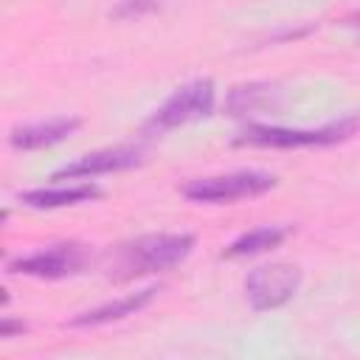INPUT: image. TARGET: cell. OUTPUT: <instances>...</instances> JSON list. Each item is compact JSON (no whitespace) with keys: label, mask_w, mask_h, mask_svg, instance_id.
<instances>
[{"label":"cell","mask_w":360,"mask_h":360,"mask_svg":"<svg viewBox=\"0 0 360 360\" xmlns=\"http://www.w3.org/2000/svg\"><path fill=\"white\" fill-rule=\"evenodd\" d=\"M360 129V115H346L340 121H332L318 129H287V127H264L250 124L239 132L236 143L250 146H273V149H298V146H332L346 138H352Z\"/></svg>","instance_id":"obj_2"},{"label":"cell","mask_w":360,"mask_h":360,"mask_svg":"<svg viewBox=\"0 0 360 360\" xmlns=\"http://www.w3.org/2000/svg\"><path fill=\"white\" fill-rule=\"evenodd\" d=\"M287 236V228H276V225H264V228H253L248 233H242L239 239H233L228 248H225V256H256V253H264L276 245H281Z\"/></svg>","instance_id":"obj_11"},{"label":"cell","mask_w":360,"mask_h":360,"mask_svg":"<svg viewBox=\"0 0 360 360\" xmlns=\"http://www.w3.org/2000/svg\"><path fill=\"white\" fill-rule=\"evenodd\" d=\"M298 287H301V270L287 262L253 267L245 278V292L256 312L284 307L298 292Z\"/></svg>","instance_id":"obj_5"},{"label":"cell","mask_w":360,"mask_h":360,"mask_svg":"<svg viewBox=\"0 0 360 360\" xmlns=\"http://www.w3.org/2000/svg\"><path fill=\"white\" fill-rule=\"evenodd\" d=\"M158 6H160L158 0H121L112 14L115 17H141L146 11H155Z\"/></svg>","instance_id":"obj_13"},{"label":"cell","mask_w":360,"mask_h":360,"mask_svg":"<svg viewBox=\"0 0 360 360\" xmlns=\"http://www.w3.org/2000/svg\"><path fill=\"white\" fill-rule=\"evenodd\" d=\"M93 197H98V188L90 183H82V186H62V188H34L22 194V202L31 208H62V205H76Z\"/></svg>","instance_id":"obj_10"},{"label":"cell","mask_w":360,"mask_h":360,"mask_svg":"<svg viewBox=\"0 0 360 360\" xmlns=\"http://www.w3.org/2000/svg\"><path fill=\"white\" fill-rule=\"evenodd\" d=\"M194 250L191 233H146L135 242H127L118 250V267L124 276L160 273L180 264Z\"/></svg>","instance_id":"obj_1"},{"label":"cell","mask_w":360,"mask_h":360,"mask_svg":"<svg viewBox=\"0 0 360 360\" xmlns=\"http://www.w3.org/2000/svg\"><path fill=\"white\" fill-rule=\"evenodd\" d=\"M141 163L138 149H127V146H115V149H101V152H90L82 155L73 163H65L62 169L53 172V180H65V177H98V174H110V172H124Z\"/></svg>","instance_id":"obj_7"},{"label":"cell","mask_w":360,"mask_h":360,"mask_svg":"<svg viewBox=\"0 0 360 360\" xmlns=\"http://www.w3.org/2000/svg\"><path fill=\"white\" fill-rule=\"evenodd\" d=\"M270 90H273V87H267V84L233 87L231 96H228V110H231V115H248V112H253V110H259V107H267L270 98H273Z\"/></svg>","instance_id":"obj_12"},{"label":"cell","mask_w":360,"mask_h":360,"mask_svg":"<svg viewBox=\"0 0 360 360\" xmlns=\"http://www.w3.org/2000/svg\"><path fill=\"white\" fill-rule=\"evenodd\" d=\"M214 101H217L214 82H211V79H194V82L177 87V90L146 118L143 132H146V135H160V132H169V129H174V127H183V124H188V121L205 118V115H211Z\"/></svg>","instance_id":"obj_3"},{"label":"cell","mask_w":360,"mask_h":360,"mask_svg":"<svg viewBox=\"0 0 360 360\" xmlns=\"http://www.w3.org/2000/svg\"><path fill=\"white\" fill-rule=\"evenodd\" d=\"M25 329V323L22 321H11L8 315L3 318V323H0V338H11L14 332H22Z\"/></svg>","instance_id":"obj_14"},{"label":"cell","mask_w":360,"mask_h":360,"mask_svg":"<svg viewBox=\"0 0 360 360\" xmlns=\"http://www.w3.org/2000/svg\"><path fill=\"white\" fill-rule=\"evenodd\" d=\"M276 186L270 172H233L217 177H200L183 186V194L194 202H233L245 197H259Z\"/></svg>","instance_id":"obj_4"},{"label":"cell","mask_w":360,"mask_h":360,"mask_svg":"<svg viewBox=\"0 0 360 360\" xmlns=\"http://www.w3.org/2000/svg\"><path fill=\"white\" fill-rule=\"evenodd\" d=\"M155 287H146L141 292H132L127 298H118V301H110V304H101L96 309H87L82 315H76L70 321V326H98V323H110V321H121L127 315H135L138 309H143L152 298H155Z\"/></svg>","instance_id":"obj_9"},{"label":"cell","mask_w":360,"mask_h":360,"mask_svg":"<svg viewBox=\"0 0 360 360\" xmlns=\"http://www.w3.org/2000/svg\"><path fill=\"white\" fill-rule=\"evenodd\" d=\"M87 262V250L76 242H59L51 248H42L37 253L20 256L8 264L11 273H22V276H37V278H65L73 276L84 267Z\"/></svg>","instance_id":"obj_6"},{"label":"cell","mask_w":360,"mask_h":360,"mask_svg":"<svg viewBox=\"0 0 360 360\" xmlns=\"http://www.w3.org/2000/svg\"><path fill=\"white\" fill-rule=\"evenodd\" d=\"M82 127L79 118H51V121H39V124H28V127H17L8 141L14 149L31 152V149H42V146H53L59 141H65L68 135H73Z\"/></svg>","instance_id":"obj_8"},{"label":"cell","mask_w":360,"mask_h":360,"mask_svg":"<svg viewBox=\"0 0 360 360\" xmlns=\"http://www.w3.org/2000/svg\"><path fill=\"white\" fill-rule=\"evenodd\" d=\"M352 25H357V28H360V14H354V17H352Z\"/></svg>","instance_id":"obj_15"}]
</instances>
